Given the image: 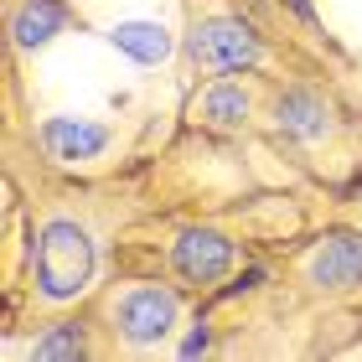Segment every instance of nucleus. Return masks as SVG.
<instances>
[{"label": "nucleus", "instance_id": "f257e3e1", "mask_svg": "<svg viewBox=\"0 0 362 362\" xmlns=\"http://www.w3.org/2000/svg\"><path fill=\"white\" fill-rule=\"evenodd\" d=\"M93 279V238L88 228L52 218L37 233V290L47 300H78Z\"/></svg>", "mask_w": 362, "mask_h": 362}, {"label": "nucleus", "instance_id": "f03ea898", "mask_svg": "<svg viewBox=\"0 0 362 362\" xmlns=\"http://www.w3.org/2000/svg\"><path fill=\"white\" fill-rule=\"evenodd\" d=\"M187 52L202 73H243V68H259L264 42L254 37V26L233 21V16H218V21H202L192 31Z\"/></svg>", "mask_w": 362, "mask_h": 362}, {"label": "nucleus", "instance_id": "7ed1b4c3", "mask_svg": "<svg viewBox=\"0 0 362 362\" xmlns=\"http://www.w3.org/2000/svg\"><path fill=\"white\" fill-rule=\"evenodd\" d=\"M114 332H119L129 347H156V341H166L176 332V295L160 290V285H135L124 295H114Z\"/></svg>", "mask_w": 362, "mask_h": 362}, {"label": "nucleus", "instance_id": "20e7f679", "mask_svg": "<svg viewBox=\"0 0 362 362\" xmlns=\"http://www.w3.org/2000/svg\"><path fill=\"white\" fill-rule=\"evenodd\" d=\"M305 279L321 295H352L362 290V233H332L305 259Z\"/></svg>", "mask_w": 362, "mask_h": 362}, {"label": "nucleus", "instance_id": "39448f33", "mask_svg": "<svg viewBox=\"0 0 362 362\" xmlns=\"http://www.w3.org/2000/svg\"><path fill=\"white\" fill-rule=\"evenodd\" d=\"M171 264L187 285H212V279H223L228 264H233V238L218 233V228H187L176 238Z\"/></svg>", "mask_w": 362, "mask_h": 362}, {"label": "nucleus", "instance_id": "423d86ee", "mask_svg": "<svg viewBox=\"0 0 362 362\" xmlns=\"http://www.w3.org/2000/svg\"><path fill=\"white\" fill-rule=\"evenodd\" d=\"M254 109V93L233 83V78H218V83H207L202 98H197V119L212 124V129H238L243 119H249Z\"/></svg>", "mask_w": 362, "mask_h": 362}, {"label": "nucleus", "instance_id": "0eeeda50", "mask_svg": "<svg viewBox=\"0 0 362 362\" xmlns=\"http://www.w3.org/2000/svg\"><path fill=\"white\" fill-rule=\"evenodd\" d=\"M42 140L57 160H88L109 145V129L104 124H88V119H47L42 124Z\"/></svg>", "mask_w": 362, "mask_h": 362}, {"label": "nucleus", "instance_id": "6e6552de", "mask_svg": "<svg viewBox=\"0 0 362 362\" xmlns=\"http://www.w3.org/2000/svg\"><path fill=\"white\" fill-rule=\"evenodd\" d=\"M62 26H68L62 0H21V6H16V16H11L16 47H42V42H52Z\"/></svg>", "mask_w": 362, "mask_h": 362}, {"label": "nucleus", "instance_id": "1a4fd4ad", "mask_svg": "<svg viewBox=\"0 0 362 362\" xmlns=\"http://www.w3.org/2000/svg\"><path fill=\"white\" fill-rule=\"evenodd\" d=\"M274 124L295 140H321L326 129H332V114H326V104L316 93H285L274 104Z\"/></svg>", "mask_w": 362, "mask_h": 362}, {"label": "nucleus", "instance_id": "9d476101", "mask_svg": "<svg viewBox=\"0 0 362 362\" xmlns=\"http://www.w3.org/2000/svg\"><path fill=\"white\" fill-rule=\"evenodd\" d=\"M109 37H114L119 52H129L135 62H166V52H171V31L156 26V21H119Z\"/></svg>", "mask_w": 362, "mask_h": 362}, {"label": "nucleus", "instance_id": "9b49d317", "mask_svg": "<svg viewBox=\"0 0 362 362\" xmlns=\"http://www.w3.org/2000/svg\"><path fill=\"white\" fill-rule=\"evenodd\" d=\"M88 352V341H83V326H73V321H62V326H52L37 347H31V357L37 362H78Z\"/></svg>", "mask_w": 362, "mask_h": 362}]
</instances>
